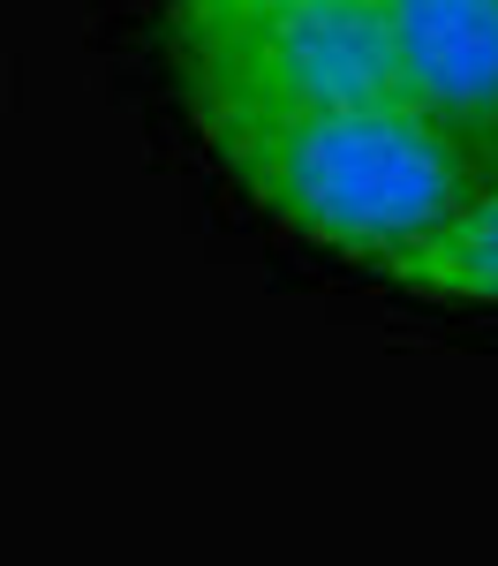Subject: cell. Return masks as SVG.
Returning a JSON list of instances; mask_svg holds the SVG:
<instances>
[{"label":"cell","instance_id":"2","mask_svg":"<svg viewBox=\"0 0 498 566\" xmlns=\"http://www.w3.org/2000/svg\"><path fill=\"white\" fill-rule=\"evenodd\" d=\"M174 53L189 114L204 122L212 144L362 106V98H407L378 0H287L265 15L174 39Z\"/></svg>","mask_w":498,"mask_h":566},{"label":"cell","instance_id":"3","mask_svg":"<svg viewBox=\"0 0 498 566\" xmlns=\"http://www.w3.org/2000/svg\"><path fill=\"white\" fill-rule=\"evenodd\" d=\"M378 8L401 53V91L476 151H498V0H378Z\"/></svg>","mask_w":498,"mask_h":566},{"label":"cell","instance_id":"1","mask_svg":"<svg viewBox=\"0 0 498 566\" xmlns=\"http://www.w3.org/2000/svg\"><path fill=\"white\" fill-rule=\"evenodd\" d=\"M220 159L303 242H325L356 264H393L460 205L491 151H476L415 98H362L234 136Z\"/></svg>","mask_w":498,"mask_h":566},{"label":"cell","instance_id":"4","mask_svg":"<svg viewBox=\"0 0 498 566\" xmlns=\"http://www.w3.org/2000/svg\"><path fill=\"white\" fill-rule=\"evenodd\" d=\"M393 287L407 295H431V303H498V151L476 167V181L460 189L453 205L415 250H401L393 264H378Z\"/></svg>","mask_w":498,"mask_h":566},{"label":"cell","instance_id":"5","mask_svg":"<svg viewBox=\"0 0 498 566\" xmlns=\"http://www.w3.org/2000/svg\"><path fill=\"white\" fill-rule=\"evenodd\" d=\"M265 8H287V0H174V39H197V31H220V23H242V15H265Z\"/></svg>","mask_w":498,"mask_h":566}]
</instances>
